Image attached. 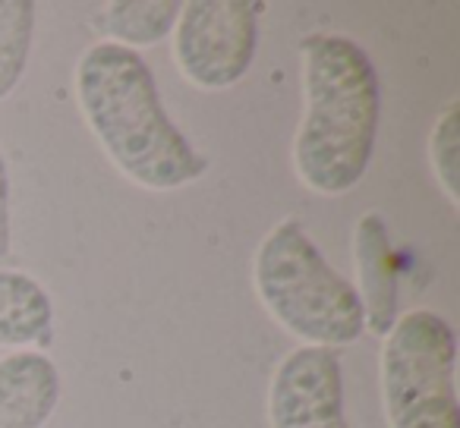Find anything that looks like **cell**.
<instances>
[{
	"instance_id": "obj_8",
	"label": "cell",
	"mask_w": 460,
	"mask_h": 428,
	"mask_svg": "<svg viewBox=\"0 0 460 428\" xmlns=\"http://www.w3.org/2000/svg\"><path fill=\"white\" fill-rule=\"evenodd\" d=\"M64 394L60 369L41 350L0 356V428H45Z\"/></svg>"
},
{
	"instance_id": "obj_9",
	"label": "cell",
	"mask_w": 460,
	"mask_h": 428,
	"mask_svg": "<svg viewBox=\"0 0 460 428\" xmlns=\"http://www.w3.org/2000/svg\"><path fill=\"white\" fill-rule=\"evenodd\" d=\"M51 340V293L26 271L0 268V346H48Z\"/></svg>"
},
{
	"instance_id": "obj_3",
	"label": "cell",
	"mask_w": 460,
	"mask_h": 428,
	"mask_svg": "<svg viewBox=\"0 0 460 428\" xmlns=\"http://www.w3.org/2000/svg\"><path fill=\"white\" fill-rule=\"evenodd\" d=\"M252 284L271 319L303 346L338 350L366 334L353 284L328 265L296 218H284L265 233L252 262Z\"/></svg>"
},
{
	"instance_id": "obj_2",
	"label": "cell",
	"mask_w": 460,
	"mask_h": 428,
	"mask_svg": "<svg viewBox=\"0 0 460 428\" xmlns=\"http://www.w3.org/2000/svg\"><path fill=\"white\" fill-rule=\"evenodd\" d=\"M303 120L294 170L319 196H347L363 183L382 120V83L366 48L341 32L300 41Z\"/></svg>"
},
{
	"instance_id": "obj_10",
	"label": "cell",
	"mask_w": 460,
	"mask_h": 428,
	"mask_svg": "<svg viewBox=\"0 0 460 428\" xmlns=\"http://www.w3.org/2000/svg\"><path fill=\"white\" fill-rule=\"evenodd\" d=\"M180 10V0H111L95 16V29L111 45L136 51L164 41L177 26Z\"/></svg>"
},
{
	"instance_id": "obj_6",
	"label": "cell",
	"mask_w": 460,
	"mask_h": 428,
	"mask_svg": "<svg viewBox=\"0 0 460 428\" xmlns=\"http://www.w3.org/2000/svg\"><path fill=\"white\" fill-rule=\"evenodd\" d=\"M271 428H350L344 413L341 356L325 346H296L269 384Z\"/></svg>"
},
{
	"instance_id": "obj_7",
	"label": "cell",
	"mask_w": 460,
	"mask_h": 428,
	"mask_svg": "<svg viewBox=\"0 0 460 428\" xmlns=\"http://www.w3.org/2000/svg\"><path fill=\"white\" fill-rule=\"evenodd\" d=\"M353 262H357V290L363 306L366 331L385 337L397 321V256L391 246L388 221L378 211H366L353 231Z\"/></svg>"
},
{
	"instance_id": "obj_5",
	"label": "cell",
	"mask_w": 460,
	"mask_h": 428,
	"mask_svg": "<svg viewBox=\"0 0 460 428\" xmlns=\"http://www.w3.org/2000/svg\"><path fill=\"white\" fill-rule=\"evenodd\" d=\"M262 0H190L173 26V60L186 83L227 92L250 73L259 51Z\"/></svg>"
},
{
	"instance_id": "obj_1",
	"label": "cell",
	"mask_w": 460,
	"mask_h": 428,
	"mask_svg": "<svg viewBox=\"0 0 460 428\" xmlns=\"http://www.w3.org/2000/svg\"><path fill=\"white\" fill-rule=\"evenodd\" d=\"M73 85L98 145L136 186L171 192L208 173V158L167 117L155 73L139 51L95 41L79 57Z\"/></svg>"
},
{
	"instance_id": "obj_13",
	"label": "cell",
	"mask_w": 460,
	"mask_h": 428,
	"mask_svg": "<svg viewBox=\"0 0 460 428\" xmlns=\"http://www.w3.org/2000/svg\"><path fill=\"white\" fill-rule=\"evenodd\" d=\"M10 246H13V231H10V164L0 152V265L7 262Z\"/></svg>"
},
{
	"instance_id": "obj_4",
	"label": "cell",
	"mask_w": 460,
	"mask_h": 428,
	"mask_svg": "<svg viewBox=\"0 0 460 428\" xmlns=\"http://www.w3.org/2000/svg\"><path fill=\"white\" fill-rule=\"evenodd\" d=\"M382 344V400L391 428H460L457 337L432 309L397 315Z\"/></svg>"
},
{
	"instance_id": "obj_12",
	"label": "cell",
	"mask_w": 460,
	"mask_h": 428,
	"mask_svg": "<svg viewBox=\"0 0 460 428\" xmlns=\"http://www.w3.org/2000/svg\"><path fill=\"white\" fill-rule=\"evenodd\" d=\"M429 161H432V173L438 179V186L445 189V196L451 198V205H460V101H451L441 108V114L435 117L432 135H429Z\"/></svg>"
},
{
	"instance_id": "obj_11",
	"label": "cell",
	"mask_w": 460,
	"mask_h": 428,
	"mask_svg": "<svg viewBox=\"0 0 460 428\" xmlns=\"http://www.w3.org/2000/svg\"><path fill=\"white\" fill-rule=\"evenodd\" d=\"M35 41L32 0H0V101H7L26 76Z\"/></svg>"
}]
</instances>
